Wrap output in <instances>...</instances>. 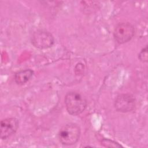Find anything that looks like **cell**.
<instances>
[{
    "label": "cell",
    "mask_w": 148,
    "mask_h": 148,
    "mask_svg": "<svg viewBox=\"0 0 148 148\" xmlns=\"http://www.w3.org/2000/svg\"><path fill=\"white\" fill-rule=\"evenodd\" d=\"M64 102L67 112L73 116L81 114L87 106V102L85 97L76 91L68 92L65 97Z\"/></svg>",
    "instance_id": "obj_1"
},
{
    "label": "cell",
    "mask_w": 148,
    "mask_h": 148,
    "mask_svg": "<svg viewBox=\"0 0 148 148\" xmlns=\"http://www.w3.org/2000/svg\"><path fill=\"white\" fill-rule=\"evenodd\" d=\"M80 135V127L76 124L69 123L64 125L58 132L60 142L64 145H73L79 140Z\"/></svg>",
    "instance_id": "obj_2"
},
{
    "label": "cell",
    "mask_w": 148,
    "mask_h": 148,
    "mask_svg": "<svg viewBox=\"0 0 148 148\" xmlns=\"http://www.w3.org/2000/svg\"><path fill=\"white\" fill-rule=\"evenodd\" d=\"M31 42L38 49H46L53 45L54 38L50 32L46 30L38 29L33 33Z\"/></svg>",
    "instance_id": "obj_3"
},
{
    "label": "cell",
    "mask_w": 148,
    "mask_h": 148,
    "mask_svg": "<svg viewBox=\"0 0 148 148\" xmlns=\"http://www.w3.org/2000/svg\"><path fill=\"white\" fill-rule=\"evenodd\" d=\"M134 26L128 22L118 24L114 28L113 36L119 44H124L130 41L134 35Z\"/></svg>",
    "instance_id": "obj_4"
},
{
    "label": "cell",
    "mask_w": 148,
    "mask_h": 148,
    "mask_svg": "<svg viewBox=\"0 0 148 148\" xmlns=\"http://www.w3.org/2000/svg\"><path fill=\"white\" fill-rule=\"evenodd\" d=\"M114 106L118 112L122 113L131 112L135 108V99L131 94H120L116 97L114 101Z\"/></svg>",
    "instance_id": "obj_5"
},
{
    "label": "cell",
    "mask_w": 148,
    "mask_h": 148,
    "mask_svg": "<svg viewBox=\"0 0 148 148\" xmlns=\"http://www.w3.org/2000/svg\"><path fill=\"white\" fill-rule=\"evenodd\" d=\"M0 125V137L2 139H6L17 131L19 121L14 117L6 118L1 120Z\"/></svg>",
    "instance_id": "obj_6"
},
{
    "label": "cell",
    "mask_w": 148,
    "mask_h": 148,
    "mask_svg": "<svg viewBox=\"0 0 148 148\" xmlns=\"http://www.w3.org/2000/svg\"><path fill=\"white\" fill-rule=\"evenodd\" d=\"M34 71L31 69L21 70L14 75L15 82L19 85H23L28 82L33 76Z\"/></svg>",
    "instance_id": "obj_7"
},
{
    "label": "cell",
    "mask_w": 148,
    "mask_h": 148,
    "mask_svg": "<svg viewBox=\"0 0 148 148\" xmlns=\"http://www.w3.org/2000/svg\"><path fill=\"white\" fill-rule=\"evenodd\" d=\"M102 145L105 147H122L121 145L119 144L118 143L108 139H102Z\"/></svg>",
    "instance_id": "obj_8"
},
{
    "label": "cell",
    "mask_w": 148,
    "mask_h": 148,
    "mask_svg": "<svg viewBox=\"0 0 148 148\" xmlns=\"http://www.w3.org/2000/svg\"><path fill=\"white\" fill-rule=\"evenodd\" d=\"M138 58L140 61L143 62H146L148 60V54H147V46L146 45L144 48L142 49L138 55Z\"/></svg>",
    "instance_id": "obj_9"
}]
</instances>
